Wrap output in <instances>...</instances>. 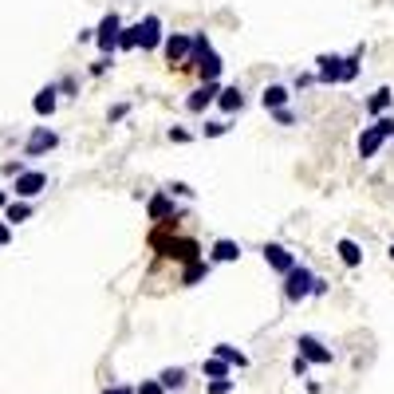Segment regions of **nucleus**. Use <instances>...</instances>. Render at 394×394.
I'll list each match as a JSON object with an SVG mask.
<instances>
[{
	"label": "nucleus",
	"instance_id": "f257e3e1",
	"mask_svg": "<svg viewBox=\"0 0 394 394\" xmlns=\"http://www.w3.org/2000/svg\"><path fill=\"white\" fill-rule=\"evenodd\" d=\"M150 245H154L162 257H174V260H181V265L201 260V245H197V240H181V237H166V225H158V229L150 233Z\"/></svg>",
	"mask_w": 394,
	"mask_h": 394
},
{
	"label": "nucleus",
	"instance_id": "f03ea898",
	"mask_svg": "<svg viewBox=\"0 0 394 394\" xmlns=\"http://www.w3.org/2000/svg\"><path fill=\"white\" fill-rule=\"evenodd\" d=\"M386 138H394V115H378L371 127H363V134H359V158L363 162H367V158H378Z\"/></svg>",
	"mask_w": 394,
	"mask_h": 394
},
{
	"label": "nucleus",
	"instance_id": "7ed1b4c3",
	"mask_svg": "<svg viewBox=\"0 0 394 394\" xmlns=\"http://www.w3.org/2000/svg\"><path fill=\"white\" fill-rule=\"evenodd\" d=\"M312 284H316V272L308 265H296L288 276H284V300L288 304H304L312 296Z\"/></svg>",
	"mask_w": 394,
	"mask_h": 394
},
{
	"label": "nucleus",
	"instance_id": "20e7f679",
	"mask_svg": "<svg viewBox=\"0 0 394 394\" xmlns=\"http://www.w3.org/2000/svg\"><path fill=\"white\" fill-rule=\"evenodd\" d=\"M296 355H304L308 363H316V367H331V347H327L319 335H312V331H304V335H296Z\"/></svg>",
	"mask_w": 394,
	"mask_h": 394
},
{
	"label": "nucleus",
	"instance_id": "39448f33",
	"mask_svg": "<svg viewBox=\"0 0 394 394\" xmlns=\"http://www.w3.org/2000/svg\"><path fill=\"white\" fill-rule=\"evenodd\" d=\"M189 52H193V36L186 32H170L162 40V55L170 68H189Z\"/></svg>",
	"mask_w": 394,
	"mask_h": 394
},
{
	"label": "nucleus",
	"instance_id": "423d86ee",
	"mask_svg": "<svg viewBox=\"0 0 394 394\" xmlns=\"http://www.w3.org/2000/svg\"><path fill=\"white\" fill-rule=\"evenodd\" d=\"M43 189H48V174L43 170H24L20 178H12V193H16V201H32V197H40Z\"/></svg>",
	"mask_w": 394,
	"mask_h": 394
},
{
	"label": "nucleus",
	"instance_id": "0eeeda50",
	"mask_svg": "<svg viewBox=\"0 0 394 394\" xmlns=\"http://www.w3.org/2000/svg\"><path fill=\"white\" fill-rule=\"evenodd\" d=\"M162 40H166V32H162V16L146 12V16L138 20V48H142V52H158V48H162Z\"/></svg>",
	"mask_w": 394,
	"mask_h": 394
},
{
	"label": "nucleus",
	"instance_id": "6e6552de",
	"mask_svg": "<svg viewBox=\"0 0 394 394\" xmlns=\"http://www.w3.org/2000/svg\"><path fill=\"white\" fill-rule=\"evenodd\" d=\"M119 32H122V16L119 12H107L95 28V43H99V52L103 55H115V43H119Z\"/></svg>",
	"mask_w": 394,
	"mask_h": 394
},
{
	"label": "nucleus",
	"instance_id": "1a4fd4ad",
	"mask_svg": "<svg viewBox=\"0 0 394 394\" xmlns=\"http://www.w3.org/2000/svg\"><path fill=\"white\" fill-rule=\"evenodd\" d=\"M55 146H60V134H55V130L32 127V134H28V142H24V158H40V154H48V150H55Z\"/></svg>",
	"mask_w": 394,
	"mask_h": 394
},
{
	"label": "nucleus",
	"instance_id": "9d476101",
	"mask_svg": "<svg viewBox=\"0 0 394 394\" xmlns=\"http://www.w3.org/2000/svg\"><path fill=\"white\" fill-rule=\"evenodd\" d=\"M260 257H265V265L272 268V272H280V276H288L292 268L300 265V260H296V252H288V249H284V245H276V240H272V245H265V249H260Z\"/></svg>",
	"mask_w": 394,
	"mask_h": 394
},
{
	"label": "nucleus",
	"instance_id": "9b49d317",
	"mask_svg": "<svg viewBox=\"0 0 394 394\" xmlns=\"http://www.w3.org/2000/svg\"><path fill=\"white\" fill-rule=\"evenodd\" d=\"M339 79H343V55H316V83L319 87H335V83H339Z\"/></svg>",
	"mask_w": 394,
	"mask_h": 394
},
{
	"label": "nucleus",
	"instance_id": "f8f14e48",
	"mask_svg": "<svg viewBox=\"0 0 394 394\" xmlns=\"http://www.w3.org/2000/svg\"><path fill=\"white\" fill-rule=\"evenodd\" d=\"M146 213H150V221H158V225H170V221H178V206H174V197L166 193H154L150 201H146Z\"/></svg>",
	"mask_w": 394,
	"mask_h": 394
},
{
	"label": "nucleus",
	"instance_id": "ddd939ff",
	"mask_svg": "<svg viewBox=\"0 0 394 394\" xmlns=\"http://www.w3.org/2000/svg\"><path fill=\"white\" fill-rule=\"evenodd\" d=\"M217 95H221V83H201L197 91H189L186 111H189V115H201L209 103H217Z\"/></svg>",
	"mask_w": 394,
	"mask_h": 394
},
{
	"label": "nucleus",
	"instance_id": "4468645a",
	"mask_svg": "<svg viewBox=\"0 0 394 394\" xmlns=\"http://www.w3.org/2000/svg\"><path fill=\"white\" fill-rule=\"evenodd\" d=\"M55 107H60V87H55V83L40 87V91H36V99H32V111L40 115V119H52Z\"/></svg>",
	"mask_w": 394,
	"mask_h": 394
},
{
	"label": "nucleus",
	"instance_id": "2eb2a0df",
	"mask_svg": "<svg viewBox=\"0 0 394 394\" xmlns=\"http://www.w3.org/2000/svg\"><path fill=\"white\" fill-rule=\"evenodd\" d=\"M288 99H292V87H284V83H268L265 91H260V107H265L268 115L284 111V107H288Z\"/></svg>",
	"mask_w": 394,
	"mask_h": 394
},
{
	"label": "nucleus",
	"instance_id": "dca6fc26",
	"mask_svg": "<svg viewBox=\"0 0 394 394\" xmlns=\"http://www.w3.org/2000/svg\"><path fill=\"white\" fill-rule=\"evenodd\" d=\"M193 71L201 75V83H217V79H221V71H225V60L213 52V48H209V52L193 63Z\"/></svg>",
	"mask_w": 394,
	"mask_h": 394
},
{
	"label": "nucleus",
	"instance_id": "f3484780",
	"mask_svg": "<svg viewBox=\"0 0 394 394\" xmlns=\"http://www.w3.org/2000/svg\"><path fill=\"white\" fill-rule=\"evenodd\" d=\"M233 260H240V245L229 237L213 240V249H209V265H233Z\"/></svg>",
	"mask_w": 394,
	"mask_h": 394
},
{
	"label": "nucleus",
	"instance_id": "a211bd4d",
	"mask_svg": "<svg viewBox=\"0 0 394 394\" xmlns=\"http://www.w3.org/2000/svg\"><path fill=\"white\" fill-rule=\"evenodd\" d=\"M213 359L229 363V367H237V371L249 367V355L240 351V347H233V343H217V347H213Z\"/></svg>",
	"mask_w": 394,
	"mask_h": 394
},
{
	"label": "nucleus",
	"instance_id": "6ab92c4d",
	"mask_svg": "<svg viewBox=\"0 0 394 394\" xmlns=\"http://www.w3.org/2000/svg\"><path fill=\"white\" fill-rule=\"evenodd\" d=\"M217 107H221L225 115H237L240 107H245V91H240L237 83H233V87H221V95H217Z\"/></svg>",
	"mask_w": 394,
	"mask_h": 394
},
{
	"label": "nucleus",
	"instance_id": "aec40b11",
	"mask_svg": "<svg viewBox=\"0 0 394 394\" xmlns=\"http://www.w3.org/2000/svg\"><path fill=\"white\" fill-rule=\"evenodd\" d=\"M209 272H213V265H209V260L201 257V260H193V265L181 268V284H186V288H193V284H201Z\"/></svg>",
	"mask_w": 394,
	"mask_h": 394
},
{
	"label": "nucleus",
	"instance_id": "412c9836",
	"mask_svg": "<svg viewBox=\"0 0 394 394\" xmlns=\"http://www.w3.org/2000/svg\"><path fill=\"white\" fill-rule=\"evenodd\" d=\"M390 107H394V91H390V87H378V91L367 99V115H375V119H378V115H386Z\"/></svg>",
	"mask_w": 394,
	"mask_h": 394
},
{
	"label": "nucleus",
	"instance_id": "4be33fe9",
	"mask_svg": "<svg viewBox=\"0 0 394 394\" xmlns=\"http://www.w3.org/2000/svg\"><path fill=\"white\" fill-rule=\"evenodd\" d=\"M335 252H339V260H343L347 268H359V265H363V249L355 245L351 237H343L339 245H335Z\"/></svg>",
	"mask_w": 394,
	"mask_h": 394
},
{
	"label": "nucleus",
	"instance_id": "5701e85b",
	"mask_svg": "<svg viewBox=\"0 0 394 394\" xmlns=\"http://www.w3.org/2000/svg\"><path fill=\"white\" fill-rule=\"evenodd\" d=\"M158 383H162V390H181V386H186V367L158 371Z\"/></svg>",
	"mask_w": 394,
	"mask_h": 394
},
{
	"label": "nucleus",
	"instance_id": "b1692460",
	"mask_svg": "<svg viewBox=\"0 0 394 394\" xmlns=\"http://www.w3.org/2000/svg\"><path fill=\"white\" fill-rule=\"evenodd\" d=\"M363 52H367V48L359 43L351 55H343V79H339V83H355V75H359V63H363Z\"/></svg>",
	"mask_w": 394,
	"mask_h": 394
},
{
	"label": "nucleus",
	"instance_id": "393cba45",
	"mask_svg": "<svg viewBox=\"0 0 394 394\" xmlns=\"http://www.w3.org/2000/svg\"><path fill=\"white\" fill-rule=\"evenodd\" d=\"M32 217V201H9L4 206V221L9 225H20V221H28Z\"/></svg>",
	"mask_w": 394,
	"mask_h": 394
},
{
	"label": "nucleus",
	"instance_id": "a878e982",
	"mask_svg": "<svg viewBox=\"0 0 394 394\" xmlns=\"http://www.w3.org/2000/svg\"><path fill=\"white\" fill-rule=\"evenodd\" d=\"M134 48H138V24H122L119 43H115V52H134Z\"/></svg>",
	"mask_w": 394,
	"mask_h": 394
},
{
	"label": "nucleus",
	"instance_id": "bb28decb",
	"mask_svg": "<svg viewBox=\"0 0 394 394\" xmlns=\"http://www.w3.org/2000/svg\"><path fill=\"white\" fill-rule=\"evenodd\" d=\"M229 363H221V359H213V355H209V359L206 363H201V375H206L209 378V383H213V378H229Z\"/></svg>",
	"mask_w": 394,
	"mask_h": 394
},
{
	"label": "nucleus",
	"instance_id": "cd10ccee",
	"mask_svg": "<svg viewBox=\"0 0 394 394\" xmlns=\"http://www.w3.org/2000/svg\"><path fill=\"white\" fill-rule=\"evenodd\" d=\"M237 390V378H213V383H206V394H233Z\"/></svg>",
	"mask_w": 394,
	"mask_h": 394
},
{
	"label": "nucleus",
	"instance_id": "c85d7f7f",
	"mask_svg": "<svg viewBox=\"0 0 394 394\" xmlns=\"http://www.w3.org/2000/svg\"><path fill=\"white\" fill-rule=\"evenodd\" d=\"M201 134H206V138H221V134H229V122H225V119H209L206 127H201Z\"/></svg>",
	"mask_w": 394,
	"mask_h": 394
},
{
	"label": "nucleus",
	"instance_id": "c756f323",
	"mask_svg": "<svg viewBox=\"0 0 394 394\" xmlns=\"http://www.w3.org/2000/svg\"><path fill=\"white\" fill-rule=\"evenodd\" d=\"M134 394H166V390H162V383H158V378H142V383L134 386Z\"/></svg>",
	"mask_w": 394,
	"mask_h": 394
},
{
	"label": "nucleus",
	"instance_id": "7c9ffc66",
	"mask_svg": "<svg viewBox=\"0 0 394 394\" xmlns=\"http://www.w3.org/2000/svg\"><path fill=\"white\" fill-rule=\"evenodd\" d=\"M166 193H170V197H193L197 189L186 186V181H174V186H166Z\"/></svg>",
	"mask_w": 394,
	"mask_h": 394
},
{
	"label": "nucleus",
	"instance_id": "2f4dec72",
	"mask_svg": "<svg viewBox=\"0 0 394 394\" xmlns=\"http://www.w3.org/2000/svg\"><path fill=\"white\" fill-rule=\"evenodd\" d=\"M127 115H130V103H115L111 111H107V119H111V122H122Z\"/></svg>",
	"mask_w": 394,
	"mask_h": 394
},
{
	"label": "nucleus",
	"instance_id": "473e14b6",
	"mask_svg": "<svg viewBox=\"0 0 394 394\" xmlns=\"http://www.w3.org/2000/svg\"><path fill=\"white\" fill-rule=\"evenodd\" d=\"M272 119L280 122V127H296V111H288V107H284V111H272Z\"/></svg>",
	"mask_w": 394,
	"mask_h": 394
},
{
	"label": "nucleus",
	"instance_id": "72a5a7b5",
	"mask_svg": "<svg viewBox=\"0 0 394 394\" xmlns=\"http://www.w3.org/2000/svg\"><path fill=\"white\" fill-rule=\"evenodd\" d=\"M308 367H312V363L304 359V355H296V359H292V375H296V378H304V375H308Z\"/></svg>",
	"mask_w": 394,
	"mask_h": 394
},
{
	"label": "nucleus",
	"instance_id": "f704fd0d",
	"mask_svg": "<svg viewBox=\"0 0 394 394\" xmlns=\"http://www.w3.org/2000/svg\"><path fill=\"white\" fill-rule=\"evenodd\" d=\"M166 138H170V142H178V146H181V142H189V138H193V134H189L186 127H170V134H166Z\"/></svg>",
	"mask_w": 394,
	"mask_h": 394
},
{
	"label": "nucleus",
	"instance_id": "c9c22d12",
	"mask_svg": "<svg viewBox=\"0 0 394 394\" xmlns=\"http://www.w3.org/2000/svg\"><path fill=\"white\" fill-rule=\"evenodd\" d=\"M115 63V55H103V60H95L91 63V75H107V68Z\"/></svg>",
	"mask_w": 394,
	"mask_h": 394
},
{
	"label": "nucleus",
	"instance_id": "e433bc0d",
	"mask_svg": "<svg viewBox=\"0 0 394 394\" xmlns=\"http://www.w3.org/2000/svg\"><path fill=\"white\" fill-rule=\"evenodd\" d=\"M24 170H28V166L20 162V158H16V162H4V174H9V178H20Z\"/></svg>",
	"mask_w": 394,
	"mask_h": 394
},
{
	"label": "nucleus",
	"instance_id": "4c0bfd02",
	"mask_svg": "<svg viewBox=\"0 0 394 394\" xmlns=\"http://www.w3.org/2000/svg\"><path fill=\"white\" fill-rule=\"evenodd\" d=\"M316 83V75H308V71H304V75H296L292 79V87H296V91H304V87H312Z\"/></svg>",
	"mask_w": 394,
	"mask_h": 394
},
{
	"label": "nucleus",
	"instance_id": "58836bf2",
	"mask_svg": "<svg viewBox=\"0 0 394 394\" xmlns=\"http://www.w3.org/2000/svg\"><path fill=\"white\" fill-rule=\"evenodd\" d=\"M4 245H12V225L9 221H0V249H4Z\"/></svg>",
	"mask_w": 394,
	"mask_h": 394
},
{
	"label": "nucleus",
	"instance_id": "ea45409f",
	"mask_svg": "<svg viewBox=\"0 0 394 394\" xmlns=\"http://www.w3.org/2000/svg\"><path fill=\"white\" fill-rule=\"evenodd\" d=\"M55 87H60V95H75V79H71V75H63Z\"/></svg>",
	"mask_w": 394,
	"mask_h": 394
},
{
	"label": "nucleus",
	"instance_id": "a19ab883",
	"mask_svg": "<svg viewBox=\"0 0 394 394\" xmlns=\"http://www.w3.org/2000/svg\"><path fill=\"white\" fill-rule=\"evenodd\" d=\"M103 394H134V386H127V383H111Z\"/></svg>",
	"mask_w": 394,
	"mask_h": 394
},
{
	"label": "nucleus",
	"instance_id": "79ce46f5",
	"mask_svg": "<svg viewBox=\"0 0 394 394\" xmlns=\"http://www.w3.org/2000/svg\"><path fill=\"white\" fill-rule=\"evenodd\" d=\"M324 292H327V280H324V276H316V284H312V296H324Z\"/></svg>",
	"mask_w": 394,
	"mask_h": 394
},
{
	"label": "nucleus",
	"instance_id": "37998d69",
	"mask_svg": "<svg viewBox=\"0 0 394 394\" xmlns=\"http://www.w3.org/2000/svg\"><path fill=\"white\" fill-rule=\"evenodd\" d=\"M9 206V189H0V209Z\"/></svg>",
	"mask_w": 394,
	"mask_h": 394
},
{
	"label": "nucleus",
	"instance_id": "c03bdc74",
	"mask_svg": "<svg viewBox=\"0 0 394 394\" xmlns=\"http://www.w3.org/2000/svg\"><path fill=\"white\" fill-rule=\"evenodd\" d=\"M386 252H390V260H394V245H390V249H386Z\"/></svg>",
	"mask_w": 394,
	"mask_h": 394
}]
</instances>
